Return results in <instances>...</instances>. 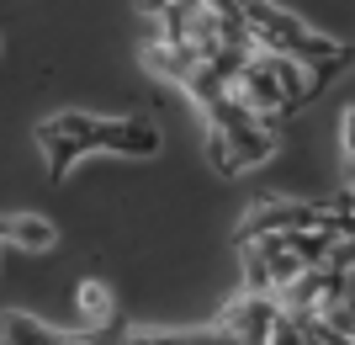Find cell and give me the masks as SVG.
Wrapping results in <instances>:
<instances>
[{
  "label": "cell",
  "mask_w": 355,
  "mask_h": 345,
  "mask_svg": "<svg viewBox=\"0 0 355 345\" xmlns=\"http://www.w3.org/2000/svg\"><path fill=\"white\" fill-rule=\"evenodd\" d=\"M37 144L48 160V180H64L85 154H122V160H154L159 128L148 117H90V112H53L37 122Z\"/></svg>",
  "instance_id": "obj_1"
},
{
  "label": "cell",
  "mask_w": 355,
  "mask_h": 345,
  "mask_svg": "<svg viewBox=\"0 0 355 345\" xmlns=\"http://www.w3.org/2000/svg\"><path fill=\"white\" fill-rule=\"evenodd\" d=\"M292 228H329V234H350V218L324 202H254L239 224V244L266 239V234H292Z\"/></svg>",
  "instance_id": "obj_2"
},
{
  "label": "cell",
  "mask_w": 355,
  "mask_h": 345,
  "mask_svg": "<svg viewBox=\"0 0 355 345\" xmlns=\"http://www.w3.org/2000/svg\"><path fill=\"white\" fill-rule=\"evenodd\" d=\"M276 319H282L276 292H239V298L218 314V330L234 335V340H244V345H266V335H270Z\"/></svg>",
  "instance_id": "obj_3"
},
{
  "label": "cell",
  "mask_w": 355,
  "mask_h": 345,
  "mask_svg": "<svg viewBox=\"0 0 355 345\" xmlns=\"http://www.w3.org/2000/svg\"><path fill=\"white\" fill-rule=\"evenodd\" d=\"M74 308H80V330L85 335H112L117 330V303L106 282H80L74 287Z\"/></svg>",
  "instance_id": "obj_4"
},
{
  "label": "cell",
  "mask_w": 355,
  "mask_h": 345,
  "mask_svg": "<svg viewBox=\"0 0 355 345\" xmlns=\"http://www.w3.org/2000/svg\"><path fill=\"white\" fill-rule=\"evenodd\" d=\"M0 345H69V330H48L32 314H0Z\"/></svg>",
  "instance_id": "obj_5"
},
{
  "label": "cell",
  "mask_w": 355,
  "mask_h": 345,
  "mask_svg": "<svg viewBox=\"0 0 355 345\" xmlns=\"http://www.w3.org/2000/svg\"><path fill=\"white\" fill-rule=\"evenodd\" d=\"M144 69L148 75H159V80H170V85H186V75L196 69V53L191 48H175V43H148L144 48Z\"/></svg>",
  "instance_id": "obj_6"
},
{
  "label": "cell",
  "mask_w": 355,
  "mask_h": 345,
  "mask_svg": "<svg viewBox=\"0 0 355 345\" xmlns=\"http://www.w3.org/2000/svg\"><path fill=\"white\" fill-rule=\"evenodd\" d=\"M207 160H212V165H218V176H239L234 154H228V138H223L218 128H207Z\"/></svg>",
  "instance_id": "obj_7"
},
{
  "label": "cell",
  "mask_w": 355,
  "mask_h": 345,
  "mask_svg": "<svg viewBox=\"0 0 355 345\" xmlns=\"http://www.w3.org/2000/svg\"><path fill=\"white\" fill-rule=\"evenodd\" d=\"M202 6H212V11H223V16H239L250 0H202Z\"/></svg>",
  "instance_id": "obj_8"
},
{
  "label": "cell",
  "mask_w": 355,
  "mask_h": 345,
  "mask_svg": "<svg viewBox=\"0 0 355 345\" xmlns=\"http://www.w3.org/2000/svg\"><path fill=\"white\" fill-rule=\"evenodd\" d=\"M133 6H138V11H148V16H159L164 6H170V0H133Z\"/></svg>",
  "instance_id": "obj_9"
}]
</instances>
